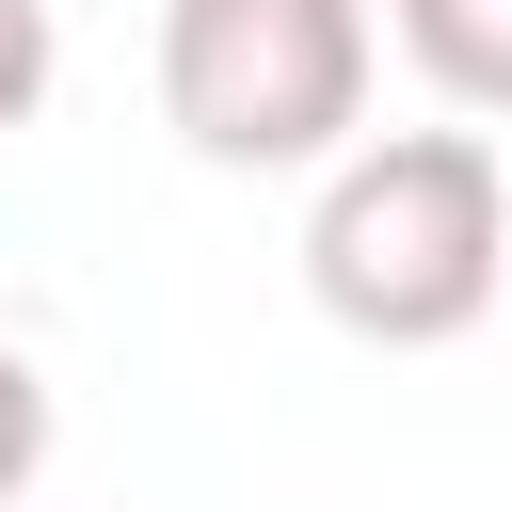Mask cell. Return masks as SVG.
Listing matches in <instances>:
<instances>
[{
  "label": "cell",
  "instance_id": "5",
  "mask_svg": "<svg viewBox=\"0 0 512 512\" xmlns=\"http://www.w3.org/2000/svg\"><path fill=\"white\" fill-rule=\"evenodd\" d=\"M32 464H48V384H32V352L0 336V512L32 496Z\"/></svg>",
  "mask_w": 512,
  "mask_h": 512
},
{
  "label": "cell",
  "instance_id": "4",
  "mask_svg": "<svg viewBox=\"0 0 512 512\" xmlns=\"http://www.w3.org/2000/svg\"><path fill=\"white\" fill-rule=\"evenodd\" d=\"M48 80H64L48 0H0V128H32V112H48Z\"/></svg>",
  "mask_w": 512,
  "mask_h": 512
},
{
  "label": "cell",
  "instance_id": "1",
  "mask_svg": "<svg viewBox=\"0 0 512 512\" xmlns=\"http://www.w3.org/2000/svg\"><path fill=\"white\" fill-rule=\"evenodd\" d=\"M304 288L368 352H448L512 288V160L496 128H384L304 208Z\"/></svg>",
  "mask_w": 512,
  "mask_h": 512
},
{
  "label": "cell",
  "instance_id": "2",
  "mask_svg": "<svg viewBox=\"0 0 512 512\" xmlns=\"http://www.w3.org/2000/svg\"><path fill=\"white\" fill-rule=\"evenodd\" d=\"M160 128L208 176H336L368 128V0H160Z\"/></svg>",
  "mask_w": 512,
  "mask_h": 512
},
{
  "label": "cell",
  "instance_id": "3",
  "mask_svg": "<svg viewBox=\"0 0 512 512\" xmlns=\"http://www.w3.org/2000/svg\"><path fill=\"white\" fill-rule=\"evenodd\" d=\"M384 32L448 112H480V128L512 112V0H384Z\"/></svg>",
  "mask_w": 512,
  "mask_h": 512
}]
</instances>
